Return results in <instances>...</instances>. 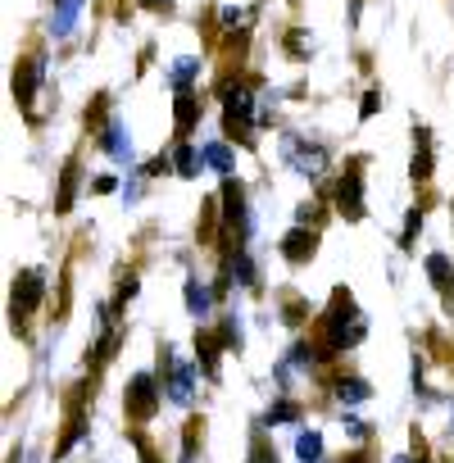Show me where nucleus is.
Masks as SVG:
<instances>
[{"mask_svg": "<svg viewBox=\"0 0 454 463\" xmlns=\"http://www.w3.org/2000/svg\"><path fill=\"white\" fill-rule=\"evenodd\" d=\"M364 332H368V327H364V318H359V314L345 305V314L336 309V314L327 318V350H332V354H341L345 345L364 341Z\"/></svg>", "mask_w": 454, "mask_h": 463, "instance_id": "f257e3e1", "label": "nucleus"}, {"mask_svg": "<svg viewBox=\"0 0 454 463\" xmlns=\"http://www.w3.org/2000/svg\"><path fill=\"white\" fill-rule=\"evenodd\" d=\"M155 409H159V386H155L150 373H137L128 382V418L146 422V418H155Z\"/></svg>", "mask_w": 454, "mask_h": 463, "instance_id": "f03ea898", "label": "nucleus"}, {"mask_svg": "<svg viewBox=\"0 0 454 463\" xmlns=\"http://www.w3.org/2000/svg\"><path fill=\"white\" fill-rule=\"evenodd\" d=\"M42 296H46L42 273H19V278H14V318H19V314H33V309L42 305Z\"/></svg>", "mask_w": 454, "mask_h": 463, "instance_id": "7ed1b4c3", "label": "nucleus"}, {"mask_svg": "<svg viewBox=\"0 0 454 463\" xmlns=\"http://www.w3.org/2000/svg\"><path fill=\"white\" fill-rule=\"evenodd\" d=\"M336 204H341L345 218H364V182H359V173H345V177H341Z\"/></svg>", "mask_w": 454, "mask_h": 463, "instance_id": "20e7f679", "label": "nucleus"}, {"mask_svg": "<svg viewBox=\"0 0 454 463\" xmlns=\"http://www.w3.org/2000/svg\"><path fill=\"white\" fill-rule=\"evenodd\" d=\"M314 250H318V237H314V232H305V227H296V232H287V237H282V255L291 264L314 260Z\"/></svg>", "mask_w": 454, "mask_h": 463, "instance_id": "39448f33", "label": "nucleus"}, {"mask_svg": "<svg viewBox=\"0 0 454 463\" xmlns=\"http://www.w3.org/2000/svg\"><path fill=\"white\" fill-rule=\"evenodd\" d=\"M164 368H168V395L177 404H191V368L186 364H173V359H164Z\"/></svg>", "mask_w": 454, "mask_h": 463, "instance_id": "423d86ee", "label": "nucleus"}, {"mask_svg": "<svg viewBox=\"0 0 454 463\" xmlns=\"http://www.w3.org/2000/svg\"><path fill=\"white\" fill-rule=\"evenodd\" d=\"M37 78H42V64H37V60H24V64H19V73H14V96H19V105H28V100H33Z\"/></svg>", "mask_w": 454, "mask_h": 463, "instance_id": "0eeeda50", "label": "nucleus"}, {"mask_svg": "<svg viewBox=\"0 0 454 463\" xmlns=\"http://www.w3.org/2000/svg\"><path fill=\"white\" fill-rule=\"evenodd\" d=\"M222 200H227V218L237 222V232H246V191H241V182H227Z\"/></svg>", "mask_w": 454, "mask_h": 463, "instance_id": "6e6552de", "label": "nucleus"}, {"mask_svg": "<svg viewBox=\"0 0 454 463\" xmlns=\"http://www.w3.org/2000/svg\"><path fill=\"white\" fill-rule=\"evenodd\" d=\"M222 345H227V341H222V336H213V332H200V336H195V350H200V364H204V373H209V377L218 373V350H222Z\"/></svg>", "mask_w": 454, "mask_h": 463, "instance_id": "1a4fd4ad", "label": "nucleus"}, {"mask_svg": "<svg viewBox=\"0 0 454 463\" xmlns=\"http://www.w3.org/2000/svg\"><path fill=\"white\" fill-rule=\"evenodd\" d=\"M73 191H78V164H69V168H64V177H60L55 213H69V209H73Z\"/></svg>", "mask_w": 454, "mask_h": 463, "instance_id": "9d476101", "label": "nucleus"}, {"mask_svg": "<svg viewBox=\"0 0 454 463\" xmlns=\"http://www.w3.org/2000/svg\"><path fill=\"white\" fill-rule=\"evenodd\" d=\"M195 118H200V100H195L191 91H182V96H177V132H191Z\"/></svg>", "mask_w": 454, "mask_h": 463, "instance_id": "9b49d317", "label": "nucleus"}, {"mask_svg": "<svg viewBox=\"0 0 454 463\" xmlns=\"http://www.w3.org/2000/svg\"><path fill=\"white\" fill-rule=\"evenodd\" d=\"M413 177L427 182L431 177V146H427V132H418V150H413Z\"/></svg>", "mask_w": 454, "mask_h": 463, "instance_id": "f8f14e48", "label": "nucleus"}, {"mask_svg": "<svg viewBox=\"0 0 454 463\" xmlns=\"http://www.w3.org/2000/svg\"><path fill=\"white\" fill-rule=\"evenodd\" d=\"M336 400H345V404L368 400V382H359V377H341V382H336Z\"/></svg>", "mask_w": 454, "mask_h": 463, "instance_id": "ddd939ff", "label": "nucleus"}, {"mask_svg": "<svg viewBox=\"0 0 454 463\" xmlns=\"http://www.w3.org/2000/svg\"><path fill=\"white\" fill-rule=\"evenodd\" d=\"M427 278H431L440 291H449V282H454V273H449V260H445V255H431V260H427Z\"/></svg>", "mask_w": 454, "mask_h": 463, "instance_id": "4468645a", "label": "nucleus"}, {"mask_svg": "<svg viewBox=\"0 0 454 463\" xmlns=\"http://www.w3.org/2000/svg\"><path fill=\"white\" fill-rule=\"evenodd\" d=\"M296 454H300L305 463H318V454H323V436H318V431H300V440H296Z\"/></svg>", "mask_w": 454, "mask_h": 463, "instance_id": "2eb2a0df", "label": "nucleus"}, {"mask_svg": "<svg viewBox=\"0 0 454 463\" xmlns=\"http://www.w3.org/2000/svg\"><path fill=\"white\" fill-rule=\"evenodd\" d=\"M300 418V409L291 404V400H282V404H273V413H269V422H296Z\"/></svg>", "mask_w": 454, "mask_h": 463, "instance_id": "dca6fc26", "label": "nucleus"}, {"mask_svg": "<svg viewBox=\"0 0 454 463\" xmlns=\"http://www.w3.org/2000/svg\"><path fill=\"white\" fill-rule=\"evenodd\" d=\"M105 150H109V155H128V141H123V128H109V132H105Z\"/></svg>", "mask_w": 454, "mask_h": 463, "instance_id": "f3484780", "label": "nucleus"}, {"mask_svg": "<svg viewBox=\"0 0 454 463\" xmlns=\"http://www.w3.org/2000/svg\"><path fill=\"white\" fill-rule=\"evenodd\" d=\"M78 436H82V418H73V422H69V431H64V440H60V449H55V454H69Z\"/></svg>", "mask_w": 454, "mask_h": 463, "instance_id": "a211bd4d", "label": "nucleus"}, {"mask_svg": "<svg viewBox=\"0 0 454 463\" xmlns=\"http://www.w3.org/2000/svg\"><path fill=\"white\" fill-rule=\"evenodd\" d=\"M195 164H200V159H195V150H191V146H182V150H177V168L191 177V173H195Z\"/></svg>", "mask_w": 454, "mask_h": 463, "instance_id": "6ab92c4d", "label": "nucleus"}, {"mask_svg": "<svg viewBox=\"0 0 454 463\" xmlns=\"http://www.w3.org/2000/svg\"><path fill=\"white\" fill-rule=\"evenodd\" d=\"M186 305H191L195 314H204V305H209V296H204V291H200V287L191 282V287H186Z\"/></svg>", "mask_w": 454, "mask_h": 463, "instance_id": "aec40b11", "label": "nucleus"}, {"mask_svg": "<svg viewBox=\"0 0 454 463\" xmlns=\"http://www.w3.org/2000/svg\"><path fill=\"white\" fill-rule=\"evenodd\" d=\"M204 159H209L213 168H227V164H232V155H227L222 146H209V150H204Z\"/></svg>", "mask_w": 454, "mask_h": 463, "instance_id": "412c9836", "label": "nucleus"}, {"mask_svg": "<svg viewBox=\"0 0 454 463\" xmlns=\"http://www.w3.org/2000/svg\"><path fill=\"white\" fill-rule=\"evenodd\" d=\"M73 14H78V0H64V5H60V33H69Z\"/></svg>", "mask_w": 454, "mask_h": 463, "instance_id": "4be33fe9", "label": "nucleus"}, {"mask_svg": "<svg viewBox=\"0 0 454 463\" xmlns=\"http://www.w3.org/2000/svg\"><path fill=\"white\" fill-rule=\"evenodd\" d=\"M305 314H309V309H305V305H300V300H291V305H287V323H300V318H305Z\"/></svg>", "mask_w": 454, "mask_h": 463, "instance_id": "5701e85b", "label": "nucleus"}, {"mask_svg": "<svg viewBox=\"0 0 454 463\" xmlns=\"http://www.w3.org/2000/svg\"><path fill=\"white\" fill-rule=\"evenodd\" d=\"M191 73H195V64H191V60H177V82H186Z\"/></svg>", "mask_w": 454, "mask_h": 463, "instance_id": "b1692460", "label": "nucleus"}, {"mask_svg": "<svg viewBox=\"0 0 454 463\" xmlns=\"http://www.w3.org/2000/svg\"><path fill=\"white\" fill-rule=\"evenodd\" d=\"M118 296H123V300H128V296H137V278H132V273L123 278V287H118Z\"/></svg>", "mask_w": 454, "mask_h": 463, "instance_id": "393cba45", "label": "nucleus"}, {"mask_svg": "<svg viewBox=\"0 0 454 463\" xmlns=\"http://www.w3.org/2000/svg\"><path fill=\"white\" fill-rule=\"evenodd\" d=\"M345 463H364V458H345Z\"/></svg>", "mask_w": 454, "mask_h": 463, "instance_id": "a878e982", "label": "nucleus"}, {"mask_svg": "<svg viewBox=\"0 0 454 463\" xmlns=\"http://www.w3.org/2000/svg\"><path fill=\"white\" fill-rule=\"evenodd\" d=\"M395 463H409V458H395Z\"/></svg>", "mask_w": 454, "mask_h": 463, "instance_id": "bb28decb", "label": "nucleus"}]
</instances>
